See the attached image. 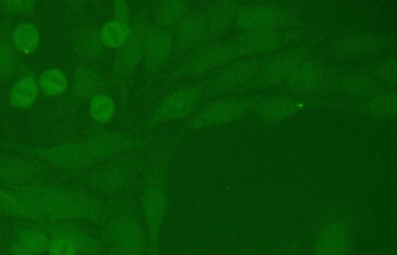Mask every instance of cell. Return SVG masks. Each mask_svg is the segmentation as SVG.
Instances as JSON below:
<instances>
[{"instance_id":"obj_1","label":"cell","mask_w":397,"mask_h":255,"mask_svg":"<svg viewBox=\"0 0 397 255\" xmlns=\"http://www.w3.org/2000/svg\"><path fill=\"white\" fill-rule=\"evenodd\" d=\"M200 97L201 92L198 88H187L171 94L155 111L151 123L157 124L189 115Z\"/></svg>"},{"instance_id":"obj_2","label":"cell","mask_w":397,"mask_h":255,"mask_svg":"<svg viewBox=\"0 0 397 255\" xmlns=\"http://www.w3.org/2000/svg\"><path fill=\"white\" fill-rule=\"evenodd\" d=\"M111 239L114 247L123 255H137L143 249V233L131 219H123L114 225Z\"/></svg>"},{"instance_id":"obj_3","label":"cell","mask_w":397,"mask_h":255,"mask_svg":"<svg viewBox=\"0 0 397 255\" xmlns=\"http://www.w3.org/2000/svg\"><path fill=\"white\" fill-rule=\"evenodd\" d=\"M172 51V39L162 29H153L144 38V53L150 69L160 68L169 58Z\"/></svg>"},{"instance_id":"obj_4","label":"cell","mask_w":397,"mask_h":255,"mask_svg":"<svg viewBox=\"0 0 397 255\" xmlns=\"http://www.w3.org/2000/svg\"><path fill=\"white\" fill-rule=\"evenodd\" d=\"M144 53V38L139 33H132L120 48L116 60V70L118 76L127 75L140 62Z\"/></svg>"},{"instance_id":"obj_5","label":"cell","mask_w":397,"mask_h":255,"mask_svg":"<svg viewBox=\"0 0 397 255\" xmlns=\"http://www.w3.org/2000/svg\"><path fill=\"white\" fill-rule=\"evenodd\" d=\"M208 25L204 16L192 13L178 23L177 37L181 44L192 47L204 42L208 35Z\"/></svg>"},{"instance_id":"obj_6","label":"cell","mask_w":397,"mask_h":255,"mask_svg":"<svg viewBox=\"0 0 397 255\" xmlns=\"http://www.w3.org/2000/svg\"><path fill=\"white\" fill-rule=\"evenodd\" d=\"M164 192L158 187H152L147 192L145 200V210L151 236L156 240L164 212Z\"/></svg>"},{"instance_id":"obj_7","label":"cell","mask_w":397,"mask_h":255,"mask_svg":"<svg viewBox=\"0 0 397 255\" xmlns=\"http://www.w3.org/2000/svg\"><path fill=\"white\" fill-rule=\"evenodd\" d=\"M347 246V234L341 227H329L320 236L316 255H342Z\"/></svg>"},{"instance_id":"obj_8","label":"cell","mask_w":397,"mask_h":255,"mask_svg":"<svg viewBox=\"0 0 397 255\" xmlns=\"http://www.w3.org/2000/svg\"><path fill=\"white\" fill-rule=\"evenodd\" d=\"M53 231L55 235H59V236H63L72 240L80 254L93 255L98 251V241L75 226L63 224L56 227Z\"/></svg>"},{"instance_id":"obj_9","label":"cell","mask_w":397,"mask_h":255,"mask_svg":"<svg viewBox=\"0 0 397 255\" xmlns=\"http://www.w3.org/2000/svg\"><path fill=\"white\" fill-rule=\"evenodd\" d=\"M38 93L36 80L31 76H26L13 87L10 96L11 102L19 108H29L36 102Z\"/></svg>"},{"instance_id":"obj_10","label":"cell","mask_w":397,"mask_h":255,"mask_svg":"<svg viewBox=\"0 0 397 255\" xmlns=\"http://www.w3.org/2000/svg\"><path fill=\"white\" fill-rule=\"evenodd\" d=\"M123 145V140L114 133H102L92 140L88 154L93 158H104L116 153Z\"/></svg>"},{"instance_id":"obj_11","label":"cell","mask_w":397,"mask_h":255,"mask_svg":"<svg viewBox=\"0 0 397 255\" xmlns=\"http://www.w3.org/2000/svg\"><path fill=\"white\" fill-rule=\"evenodd\" d=\"M103 44L109 48H120L131 35V30L127 23L117 21L107 22L100 33Z\"/></svg>"},{"instance_id":"obj_12","label":"cell","mask_w":397,"mask_h":255,"mask_svg":"<svg viewBox=\"0 0 397 255\" xmlns=\"http://www.w3.org/2000/svg\"><path fill=\"white\" fill-rule=\"evenodd\" d=\"M13 38L17 48L25 53L36 51L40 43L38 30L30 23L19 24L13 31Z\"/></svg>"},{"instance_id":"obj_13","label":"cell","mask_w":397,"mask_h":255,"mask_svg":"<svg viewBox=\"0 0 397 255\" xmlns=\"http://www.w3.org/2000/svg\"><path fill=\"white\" fill-rule=\"evenodd\" d=\"M39 84L46 95L58 96L65 91L68 80L62 71L52 69L42 74Z\"/></svg>"},{"instance_id":"obj_14","label":"cell","mask_w":397,"mask_h":255,"mask_svg":"<svg viewBox=\"0 0 397 255\" xmlns=\"http://www.w3.org/2000/svg\"><path fill=\"white\" fill-rule=\"evenodd\" d=\"M16 240L33 255L41 254L48 250L50 241L44 232L36 229L23 231Z\"/></svg>"},{"instance_id":"obj_15","label":"cell","mask_w":397,"mask_h":255,"mask_svg":"<svg viewBox=\"0 0 397 255\" xmlns=\"http://www.w3.org/2000/svg\"><path fill=\"white\" fill-rule=\"evenodd\" d=\"M187 6L181 1H166L160 5L157 19L160 24L170 26L178 23L185 16Z\"/></svg>"},{"instance_id":"obj_16","label":"cell","mask_w":397,"mask_h":255,"mask_svg":"<svg viewBox=\"0 0 397 255\" xmlns=\"http://www.w3.org/2000/svg\"><path fill=\"white\" fill-rule=\"evenodd\" d=\"M116 104L109 96L100 94L93 97L90 104V112L93 119L100 122H107L116 113Z\"/></svg>"},{"instance_id":"obj_17","label":"cell","mask_w":397,"mask_h":255,"mask_svg":"<svg viewBox=\"0 0 397 255\" xmlns=\"http://www.w3.org/2000/svg\"><path fill=\"white\" fill-rule=\"evenodd\" d=\"M100 85L99 77L88 69L80 71L76 79L75 90L79 95L86 96L96 91Z\"/></svg>"},{"instance_id":"obj_18","label":"cell","mask_w":397,"mask_h":255,"mask_svg":"<svg viewBox=\"0 0 397 255\" xmlns=\"http://www.w3.org/2000/svg\"><path fill=\"white\" fill-rule=\"evenodd\" d=\"M83 40V51L86 56L96 58L102 55L103 43L100 35L93 30L86 31Z\"/></svg>"},{"instance_id":"obj_19","label":"cell","mask_w":397,"mask_h":255,"mask_svg":"<svg viewBox=\"0 0 397 255\" xmlns=\"http://www.w3.org/2000/svg\"><path fill=\"white\" fill-rule=\"evenodd\" d=\"M50 255H77V248L69 238L55 235L48 247Z\"/></svg>"},{"instance_id":"obj_20","label":"cell","mask_w":397,"mask_h":255,"mask_svg":"<svg viewBox=\"0 0 397 255\" xmlns=\"http://www.w3.org/2000/svg\"><path fill=\"white\" fill-rule=\"evenodd\" d=\"M124 173L120 167L109 166L100 172V183L105 187H116L123 182Z\"/></svg>"},{"instance_id":"obj_21","label":"cell","mask_w":397,"mask_h":255,"mask_svg":"<svg viewBox=\"0 0 397 255\" xmlns=\"http://www.w3.org/2000/svg\"><path fill=\"white\" fill-rule=\"evenodd\" d=\"M114 17H116L117 21L126 23L129 18V8L125 2L118 1L114 5Z\"/></svg>"},{"instance_id":"obj_22","label":"cell","mask_w":397,"mask_h":255,"mask_svg":"<svg viewBox=\"0 0 397 255\" xmlns=\"http://www.w3.org/2000/svg\"><path fill=\"white\" fill-rule=\"evenodd\" d=\"M8 5L13 10L17 12H26L32 8L33 3L29 1H10Z\"/></svg>"},{"instance_id":"obj_23","label":"cell","mask_w":397,"mask_h":255,"mask_svg":"<svg viewBox=\"0 0 397 255\" xmlns=\"http://www.w3.org/2000/svg\"><path fill=\"white\" fill-rule=\"evenodd\" d=\"M12 255H33L31 252L17 240L13 242L11 249Z\"/></svg>"}]
</instances>
